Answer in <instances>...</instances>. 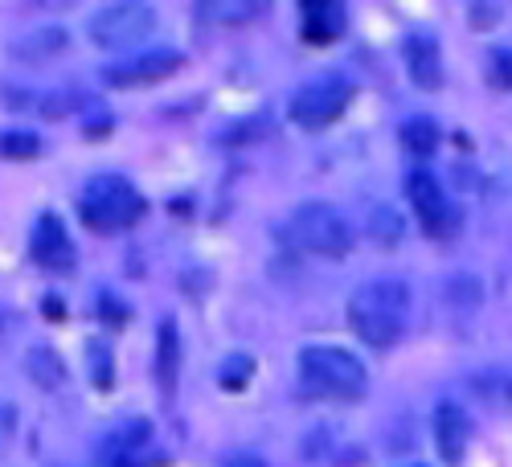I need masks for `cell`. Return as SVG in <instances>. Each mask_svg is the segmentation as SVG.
Here are the masks:
<instances>
[{
	"label": "cell",
	"instance_id": "15",
	"mask_svg": "<svg viewBox=\"0 0 512 467\" xmlns=\"http://www.w3.org/2000/svg\"><path fill=\"white\" fill-rule=\"evenodd\" d=\"M177 373H181V336L173 320H164L160 341H156V377L164 394H177Z\"/></svg>",
	"mask_w": 512,
	"mask_h": 467
},
{
	"label": "cell",
	"instance_id": "20",
	"mask_svg": "<svg viewBox=\"0 0 512 467\" xmlns=\"http://www.w3.org/2000/svg\"><path fill=\"white\" fill-rule=\"evenodd\" d=\"M480 295H484V287L476 279H447L443 283V300L455 304V308H476Z\"/></svg>",
	"mask_w": 512,
	"mask_h": 467
},
{
	"label": "cell",
	"instance_id": "3",
	"mask_svg": "<svg viewBox=\"0 0 512 467\" xmlns=\"http://www.w3.org/2000/svg\"><path fill=\"white\" fill-rule=\"evenodd\" d=\"M78 214L95 234H119V230L140 222L144 197L132 181H123V177H91L87 189H82Z\"/></svg>",
	"mask_w": 512,
	"mask_h": 467
},
{
	"label": "cell",
	"instance_id": "13",
	"mask_svg": "<svg viewBox=\"0 0 512 467\" xmlns=\"http://www.w3.org/2000/svg\"><path fill=\"white\" fill-rule=\"evenodd\" d=\"M33 259L41 263V267H58V271H66L70 263H74V246H70V238H66V230H62V222L54 218V214H46L37 222V230H33Z\"/></svg>",
	"mask_w": 512,
	"mask_h": 467
},
{
	"label": "cell",
	"instance_id": "4",
	"mask_svg": "<svg viewBox=\"0 0 512 467\" xmlns=\"http://www.w3.org/2000/svg\"><path fill=\"white\" fill-rule=\"evenodd\" d=\"M287 238L308 250V254H324V259H340V254H349L353 246V226L349 218L340 214L336 205L328 201H308L291 214L287 222Z\"/></svg>",
	"mask_w": 512,
	"mask_h": 467
},
{
	"label": "cell",
	"instance_id": "1",
	"mask_svg": "<svg viewBox=\"0 0 512 467\" xmlns=\"http://www.w3.org/2000/svg\"><path fill=\"white\" fill-rule=\"evenodd\" d=\"M410 283L402 279H373L361 283L349 295V328L361 336L369 349H390L402 341V332L410 324Z\"/></svg>",
	"mask_w": 512,
	"mask_h": 467
},
{
	"label": "cell",
	"instance_id": "17",
	"mask_svg": "<svg viewBox=\"0 0 512 467\" xmlns=\"http://www.w3.org/2000/svg\"><path fill=\"white\" fill-rule=\"evenodd\" d=\"M402 144H406L414 156H431V152L443 144V132H439L435 119H410V123L402 127Z\"/></svg>",
	"mask_w": 512,
	"mask_h": 467
},
{
	"label": "cell",
	"instance_id": "11",
	"mask_svg": "<svg viewBox=\"0 0 512 467\" xmlns=\"http://www.w3.org/2000/svg\"><path fill=\"white\" fill-rule=\"evenodd\" d=\"M406 70L414 78V87L439 91L443 87V50L431 33H410L406 37Z\"/></svg>",
	"mask_w": 512,
	"mask_h": 467
},
{
	"label": "cell",
	"instance_id": "10",
	"mask_svg": "<svg viewBox=\"0 0 512 467\" xmlns=\"http://www.w3.org/2000/svg\"><path fill=\"white\" fill-rule=\"evenodd\" d=\"M177 66H185V58L181 54H173V50H160V54H140V58H127V62H119V66H111L103 78L111 82V87H144V82H160V78H168Z\"/></svg>",
	"mask_w": 512,
	"mask_h": 467
},
{
	"label": "cell",
	"instance_id": "19",
	"mask_svg": "<svg viewBox=\"0 0 512 467\" xmlns=\"http://www.w3.org/2000/svg\"><path fill=\"white\" fill-rule=\"evenodd\" d=\"M254 13H259V5H254V0H209V5H205V17L218 21V25H242V21H250Z\"/></svg>",
	"mask_w": 512,
	"mask_h": 467
},
{
	"label": "cell",
	"instance_id": "8",
	"mask_svg": "<svg viewBox=\"0 0 512 467\" xmlns=\"http://www.w3.org/2000/svg\"><path fill=\"white\" fill-rule=\"evenodd\" d=\"M467 394L492 414H512V365H480L463 377Z\"/></svg>",
	"mask_w": 512,
	"mask_h": 467
},
{
	"label": "cell",
	"instance_id": "24",
	"mask_svg": "<svg viewBox=\"0 0 512 467\" xmlns=\"http://www.w3.org/2000/svg\"><path fill=\"white\" fill-rule=\"evenodd\" d=\"M222 467H267L259 455H226Z\"/></svg>",
	"mask_w": 512,
	"mask_h": 467
},
{
	"label": "cell",
	"instance_id": "9",
	"mask_svg": "<svg viewBox=\"0 0 512 467\" xmlns=\"http://www.w3.org/2000/svg\"><path fill=\"white\" fill-rule=\"evenodd\" d=\"M148 447H152L148 422H123L103 447V467H156V459H148Z\"/></svg>",
	"mask_w": 512,
	"mask_h": 467
},
{
	"label": "cell",
	"instance_id": "18",
	"mask_svg": "<svg viewBox=\"0 0 512 467\" xmlns=\"http://www.w3.org/2000/svg\"><path fill=\"white\" fill-rule=\"evenodd\" d=\"M62 46H66V29L54 25V29H33L25 41H17L13 50H17L21 58H46V54H58Z\"/></svg>",
	"mask_w": 512,
	"mask_h": 467
},
{
	"label": "cell",
	"instance_id": "2",
	"mask_svg": "<svg viewBox=\"0 0 512 467\" xmlns=\"http://www.w3.org/2000/svg\"><path fill=\"white\" fill-rule=\"evenodd\" d=\"M300 377H304V386L312 394L336 398V402H353L369 386L365 365L349 349H336V345H312V349H304L300 353Z\"/></svg>",
	"mask_w": 512,
	"mask_h": 467
},
{
	"label": "cell",
	"instance_id": "6",
	"mask_svg": "<svg viewBox=\"0 0 512 467\" xmlns=\"http://www.w3.org/2000/svg\"><path fill=\"white\" fill-rule=\"evenodd\" d=\"M152 29H156V9L140 5V0H119V5H107L91 17V37L103 50H132Z\"/></svg>",
	"mask_w": 512,
	"mask_h": 467
},
{
	"label": "cell",
	"instance_id": "5",
	"mask_svg": "<svg viewBox=\"0 0 512 467\" xmlns=\"http://www.w3.org/2000/svg\"><path fill=\"white\" fill-rule=\"evenodd\" d=\"M353 99V87H349V78H340V74H316L312 82H304L300 91L291 95V119L308 127V132H316V127H328L332 119L345 115Z\"/></svg>",
	"mask_w": 512,
	"mask_h": 467
},
{
	"label": "cell",
	"instance_id": "22",
	"mask_svg": "<svg viewBox=\"0 0 512 467\" xmlns=\"http://www.w3.org/2000/svg\"><path fill=\"white\" fill-rule=\"evenodd\" d=\"M87 353L95 357V361H91V365H95V381H99V386H111V349H107L103 341H91Z\"/></svg>",
	"mask_w": 512,
	"mask_h": 467
},
{
	"label": "cell",
	"instance_id": "14",
	"mask_svg": "<svg viewBox=\"0 0 512 467\" xmlns=\"http://www.w3.org/2000/svg\"><path fill=\"white\" fill-rule=\"evenodd\" d=\"M345 5H336V0H316V5H304V37L316 41V46H328L345 33Z\"/></svg>",
	"mask_w": 512,
	"mask_h": 467
},
{
	"label": "cell",
	"instance_id": "16",
	"mask_svg": "<svg viewBox=\"0 0 512 467\" xmlns=\"http://www.w3.org/2000/svg\"><path fill=\"white\" fill-rule=\"evenodd\" d=\"M25 369H29V377L37 381L41 390H54L58 381L66 377V369H62V357H58L54 349H29V361H25Z\"/></svg>",
	"mask_w": 512,
	"mask_h": 467
},
{
	"label": "cell",
	"instance_id": "7",
	"mask_svg": "<svg viewBox=\"0 0 512 467\" xmlns=\"http://www.w3.org/2000/svg\"><path fill=\"white\" fill-rule=\"evenodd\" d=\"M406 197L414 205V218L422 222V230H431V234H447L451 230L455 209H451L443 185L426 173V168H414V173L406 177Z\"/></svg>",
	"mask_w": 512,
	"mask_h": 467
},
{
	"label": "cell",
	"instance_id": "23",
	"mask_svg": "<svg viewBox=\"0 0 512 467\" xmlns=\"http://www.w3.org/2000/svg\"><path fill=\"white\" fill-rule=\"evenodd\" d=\"M0 152H5V156H33L37 152V140L33 136H5V144H0Z\"/></svg>",
	"mask_w": 512,
	"mask_h": 467
},
{
	"label": "cell",
	"instance_id": "12",
	"mask_svg": "<svg viewBox=\"0 0 512 467\" xmlns=\"http://www.w3.org/2000/svg\"><path fill=\"white\" fill-rule=\"evenodd\" d=\"M435 443L447 463H463V451L472 443V418L463 414L459 402H439L435 410Z\"/></svg>",
	"mask_w": 512,
	"mask_h": 467
},
{
	"label": "cell",
	"instance_id": "25",
	"mask_svg": "<svg viewBox=\"0 0 512 467\" xmlns=\"http://www.w3.org/2000/svg\"><path fill=\"white\" fill-rule=\"evenodd\" d=\"M9 435H13V410L0 406V443H5Z\"/></svg>",
	"mask_w": 512,
	"mask_h": 467
},
{
	"label": "cell",
	"instance_id": "21",
	"mask_svg": "<svg viewBox=\"0 0 512 467\" xmlns=\"http://www.w3.org/2000/svg\"><path fill=\"white\" fill-rule=\"evenodd\" d=\"M398 238H402V222L394 218V209L390 205L373 209V242H398Z\"/></svg>",
	"mask_w": 512,
	"mask_h": 467
}]
</instances>
